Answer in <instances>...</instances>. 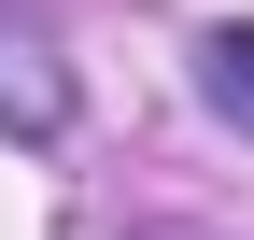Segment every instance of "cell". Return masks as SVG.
<instances>
[{"label":"cell","mask_w":254,"mask_h":240,"mask_svg":"<svg viewBox=\"0 0 254 240\" xmlns=\"http://www.w3.org/2000/svg\"><path fill=\"white\" fill-rule=\"evenodd\" d=\"M57 113H71V85H57V71H43L28 43H0V127H28V141H43Z\"/></svg>","instance_id":"6da1fadb"},{"label":"cell","mask_w":254,"mask_h":240,"mask_svg":"<svg viewBox=\"0 0 254 240\" xmlns=\"http://www.w3.org/2000/svg\"><path fill=\"white\" fill-rule=\"evenodd\" d=\"M198 99L226 113V127H254V28H212L198 43Z\"/></svg>","instance_id":"7a4b0ae2"}]
</instances>
